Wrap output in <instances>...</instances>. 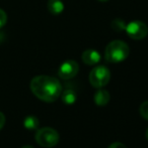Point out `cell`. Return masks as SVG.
<instances>
[{
	"label": "cell",
	"mask_w": 148,
	"mask_h": 148,
	"mask_svg": "<svg viewBox=\"0 0 148 148\" xmlns=\"http://www.w3.org/2000/svg\"><path fill=\"white\" fill-rule=\"evenodd\" d=\"M31 90L33 94L44 102H54L60 97L62 86L54 77L37 76L31 81Z\"/></svg>",
	"instance_id": "6da1fadb"
},
{
	"label": "cell",
	"mask_w": 148,
	"mask_h": 148,
	"mask_svg": "<svg viewBox=\"0 0 148 148\" xmlns=\"http://www.w3.org/2000/svg\"><path fill=\"white\" fill-rule=\"evenodd\" d=\"M130 53L129 45L122 40H113L106 47L105 58L110 62H121Z\"/></svg>",
	"instance_id": "7a4b0ae2"
},
{
	"label": "cell",
	"mask_w": 148,
	"mask_h": 148,
	"mask_svg": "<svg viewBox=\"0 0 148 148\" xmlns=\"http://www.w3.org/2000/svg\"><path fill=\"white\" fill-rule=\"evenodd\" d=\"M35 138H36L38 144L46 148L54 147L59 142L58 132L55 129L50 128V127H44V128L39 129Z\"/></svg>",
	"instance_id": "3957f363"
},
{
	"label": "cell",
	"mask_w": 148,
	"mask_h": 148,
	"mask_svg": "<svg viewBox=\"0 0 148 148\" xmlns=\"http://www.w3.org/2000/svg\"><path fill=\"white\" fill-rule=\"evenodd\" d=\"M111 79V72L105 66H97L89 74V82L94 88H103Z\"/></svg>",
	"instance_id": "277c9868"
},
{
	"label": "cell",
	"mask_w": 148,
	"mask_h": 148,
	"mask_svg": "<svg viewBox=\"0 0 148 148\" xmlns=\"http://www.w3.org/2000/svg\"><path fill=\"white\" fill-rule=\"evenodd\" d=\"M125 30H126L127 35L135 40L143 39L144 37H146L148 33L147 25L140 20H134V21L129 22L125 26Z\"/></svg>",
	"instance_id": "5b68a950"
},
{
	"label": "cell",
	"mask_w": 148,
	"mask_h": 148,
	"mask_svg": "<svg viewBox=\"0 0 148 148\" xmlns=\"http://www.w3.org/2000/svg\"><path fill=\"white\" fill-rule=\"evenodd\" d=\"M78 71H79V64L75 60H69L64 62L60 66L59 71H58V75L63 80H69V79L74 78L78 74Z\"/></svg>",
	"instance_id": "8992f818"
},
{
	"label": "cell",
	"mask_w": 148,
	"mask_h": 148,
	"mask_svg": "<svg viewBox=\"0 0 148 148\" xmlns=\"http://www.w3.org/2000/svg\"><path fill=\"white\" fill-rule=\"evenodd\" d=\"M82 62L87 66H94L97 64L101 60V53L93 49H87L82 53L81 56Z\"/></svg>",
	"instance_id": "52a82bcc"
},
{
	"label": "cell",
	"mask_w": 148,
	"mask_h": 148,
	"mask_svg": "<svg viewBox=\"0 0 148 148\" xmlns=\"http://www.w3.org/2000/svg\"><path fill=\"white\" fill-rule=\"evenodd\" d=\"M94 102L97 106H106L110 102V93L104 89H101L94 94Z\"/></svg>",
	"instance_id": "ba28073f"
},
{
	"label": "cell",
	"mask_w": 148,
	"mask_h": 148,
	"mask_svg": "<svg viewBox=\"0 0 148 148\" xmlns=\"http://www.w3.org/2000/svg\"><path fill=\"white\" fill-rule=\"evenodd\" d=\"M48 9L54 15L62 13L64 10V3L62 0H49L48 1Z\"/></svg>",
	"instance_id": "9c48e42d"
},
{
	"label": "cell",
	"mask_w": 148,
	"mask_h": 148,
	"mask_svg": "<svg viewBox=\"0 0 148 148\" xmlns=\"http://www.w3.org/2000/svg\"><path fill=\"white\" fill-rule=\"evenodd\" d=\"M61 99L66 105H72L76 102L77 95L72 89H67L61 93Z\"/></svg>",
	"instance_id": "30bf717a"
},
{
	"label": "cell",
	"mask_w": 148,
	"mask_h": 148,
	"mask_svg": "<svg viewBox=\"0 0 148 148\" xmlns=\"http://www.w3.org/2000/svg\"><path fill=\"white\" fill-rule=\"evenodd\" d=\"M39 119L36 116H28L24 118V128L28 129V130H35L39 127Z\"/></svg>",
	"instance_id": "8fae6325"
},
{
	"label": "cell",
	"mask_w": 148,
	"mask_h": 148,
	"mask_svg": "<svg viewBox=\"0 0 148 148\" xmlns=\"http://www.w3.org/2000/svg\"><path fill=\"white\" fill-rule=\"evenodd\" d=\"M140 114L144 119L148 120V101H145L140 106Z\"/></svg>",
	"instance_id": "7c38bea8"
},
{
	"label": "cell",
	"mask_w": 148,
	"mask_h": 148,
	"mask_svg": "<svg viewBox=\"0 0 148 148\" xmlns=\"http://www.w3.org/2000/svg\"><path fill=\"white\" fill-rule=\"evenodd\" d=\"M6 22H7V14L5 13L3 9L0 8V28L3 27L6 24Z\"/></svg>",
	"instance_id": "4fadbf2b"
},
{
	"label": "cell",
	"mask_w": 148,
	"mask_h": 148,
	"mask_svg": "<svg viewBox=\"0 0 148 148\" xmlns=\"http://www.w3.org/2000/svg\"><path fill=\"white\" fill-rule=\"evenodd\" d=\"M109 148H127V147L121 142H114V143H112V144L110 145Z\"/></svg>",
	"instance_id": "5bb4252c"
},
{
	"label": "cell",
	"mask_w": 148,
	"mask_h": 148,
	"mask_svg": "<svg viewBox=\"0 0 148 148\" xmlns=\"http://www.w3.org/2000/svg\"><path fill=\"white\" fill-rule=\"evenodd\" d=\"M4 124H5V116L2 112H0V130L3 128Z\"/></svg>",
	"instance_id": "9a60e30c"
},
{
	"label": "cell",
	"mask_w": 148,
	"mask_h": 148,
	"mask_svg": "<svg viewBox=\"0 0 148 148\" xmlns=\"http://www.w3.org/2000/svg\"><path fill=\"white\" fill-rule=\"evenodd\" d=\"M22 148H34V147L31 146V145H26V146H24V147H22Z\"/></svg>",
	"instance_id": "2e32d148"
},
{
	"label": "cell",
	"mask_w": 148,
	"mask_h": 148,
	"mask_svg": "<svg viewBox=\"0 0 148 148\" xmlns=\"http://www.w3.org/2000/svg\"><path fill=\"white\" fill-rule=\"evenodd\" d=\"M99 1H101V2H108L109 0H99Z\"/></svg>",
	"instance_id": "e0dca14e"
},
{
	"label": "cell",
	"mask_w": 148,
	"mask_h": 148,
	"mask_svg": "<svg viewBox=\"0 0 148 148\" xmlns=\"http://www.w3.org/2000/svg\"><path fill=\"white\" fill-rule=\"evenodd\" d=\"M146 138H147V140H148V129L146 130Z\"/></svg>",
	"instance_id": "ac0fdd59"
}]
</instances>
